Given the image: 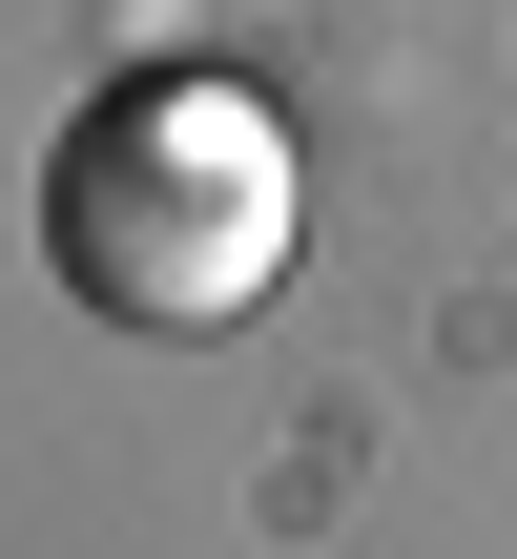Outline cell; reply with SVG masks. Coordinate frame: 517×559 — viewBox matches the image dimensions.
I'll return each instance as SVG.
<instances>
[{
    "mask_svg": "<svg viewBox=\"0 0 517 559\" xmlns=\"http://www.w3.org/2000/svg\"><path fill=\"white\" fill-rule=\"evenodd\" d=\"M41 270L104 311V332H228L290 290V124L207 62L166 83H104L41 166Z\"/></svg>",
    "mask_w": 517,
    "mask_h": 559,
    "instance_id": "1",
    "label": "cell"
}]
</instances>
